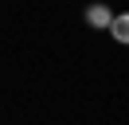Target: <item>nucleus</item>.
<instances>
[{
  "instance_id": "obj_1",
  "label": "nucleus",
  "mask_w": 129,
  "mask_h": 125,
  "mask_svg": "<svg viewBox=\"0 0 129 125\" xmlns=\"http://www.w3.org/2000/svg\"><path fill=\"white\" fill-rule=\"evenodd\" d=\"M86 23H94V27H113V16H110L106 4H94V8H86Z\"/></svg>"
},
{
  "instance_id": "obj_2",
  "label": "nucleus",
  "mask_w": 129,
  "mask_h": 125,
  "mask_svg": "<svg viewBox=\"0 0 129 125\" xmlns=\"http://www.w3.org/2000/svg\"><path fill=\"white\" fill-rule=\"evenodd\" d=\"M110 35L117 39V43H129V12L113 16V27H110Z\"/></svg>"
}]
</instances>
